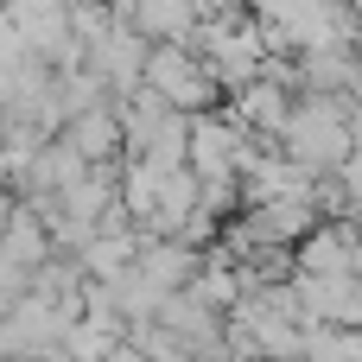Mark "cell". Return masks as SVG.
Returning <instances> with one entry per match:
<instances>
[{
  "label": "cell",
  "instance_id": "6da1fadb",
  "mask_svg": "<svg viewBox=\"0 0 362 362\" xmlns=\"http://www.w3.org/2000/svg\"><path fill=\"white\" fill-rule=\"evenodd\" d=\"M140 89L146 95H159L172 115H210L216 102H223V89L210 83V70H204V57L191 51V45H146V57H140Z\"/></svg>",
  "mask_w": 362,
  "mask_h": 362
},
{
  "label": "cell",
  "instance_id": "7a4b0ae2",
  "mask_svg": "<svg viewBox=\"0 0 362 362\" xmlns=\"http://www.w3.org/2000/svg\"><path fill=\"white\" fill-rule=\"evenodd\" d=\"M108 6H115V19H127L134 38H146V45H185L191 25H197L185 0H108Z\"/></svg>",
  "mask_w": 362,
  "mask_h": 362
},
{
  "label": "cell",
  "instance_id": "3957f363",
  "mask_svg": "<svg viewBox=\"0 0 362 362\" xmlns=\"http://www.w3.org/2000/svg\"><path fill=\"white\" fill-rule=\"evenodd\" d=\"M57 140H64V146H70L83 165H115V153H121V127H115V108H108V102H95V108L70 115Z\"/></svg>",
  "mask_w": 362,
  "mask_h": 362
},
{
  "label": "cell",
  "instance_id": "277c9868",
  "mask_svg": "<svg viewBox=\"0 0 362 362\" xmlns=\"http://www.w3.org/2000/svg\"><path fill=\"white\" fill-rule=\"evenodd\" d=\"M6 210H13V204H6V191H0V229H6Z\"/></svg>",
  "mask_w": 362,
  "mask_h": 362
}]
</instances>
